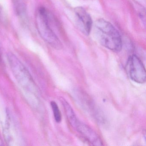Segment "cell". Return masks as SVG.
<instances>
[{"label":"cell","instance_id":"obj_1","mask_svg":"<svg viewBox=\"0 0 146 146\" xmlns=\"http://www.w3.org/2000/svg\"><path fill=\"white\" fill-rule=\"evenodd\" d=\"M94 35L98 42L104 47L115 52L122 48V38L119 31L108 21L100 19L96 21Z\"/></svg>","mask_w":146,"mask_h":146},{"label":"cell","instance_id":"obj_2","mask_svg":"<svg viewBox=\"0 0 146 146\" xmlns=\"http://www.w3.org/2000/svg\"><path fill=\"white\" fill-rule=\"evenodd\" d=\"M51 15L44 7H39L36 12L35 23L39 35L46 42L54 48L60 49L62 44L50 25Z\"/></svg>","mask_w":146,"mask_h":146},{"label":"cell","instance_id":"obj_3","mask_svg":"<svg viewBox=\"0 0 146 146\" xmlns=\"http://www.w3.org/2000/svg\"><path fill=\"white\" fill-rule=\"evenodd\" d=\"M7 58L12 72L21 87L30 92L36 93L37 87L29 72L24 65L12 53H8Z\"/></svg>","mask_w":146,"mask_h":146},{"label":"cell","instance_id":"obj_4","mask_svg":"<svg viewBox=\"0 0 146 146\" xmlns=\"http://www.w3.org/2000/svg\"><path fill=\"white\" fill-rule=\"evenodd\" d=\"M129 77L135 82L144 83L146 82V73L145 66L141 60L133 54L129 57L125 66Z\"/></svg>","mask_w":146,"mask_h":146},{"label":"cell","instance_id":"obj_5","mask_svg":"<svg viewBox=\"0 0 146 146\" xmlns=\"http://www.w3.org/2000/svg\"><path fill=\"white\" fill-rule=\"evenodd\" d=\"M75 129L89 143L94 146H101L103 143L97 133L86 124L81 122L78 117L70 123Z\"/></svg>","mask_w":146,"mask_h":146},{"label":"cell","instance_id":"obj_6","mask_svg":"<svg viewBox=\"0 0 146 146\" xmlns=\"http://www.w3.org/2000/svg\"><path fill=\"white\" fill-rule=\"evenodd\" d=\"M74 12L80 31L84 35H89L93 25V21L90 15L82 7H76Z\"/></svg>","mask_w":146,"mask_h":146},{"label":"cell","instance_id":"obj_7","mask_svg":"<svg viewBox=\"0 0 146 146\" xmlns=\"http://www.w3.org/2000/svg\"><path fill=\"white\" fill-rule=\"evenodd\" d=\"M14 11L18 17L22 19L27 18V9L24 0H12Z\"/></svg>","mask_w":146,"mask_h":146},{"label":"cell","instance_id":"obj_8","mask_svg":"<svg viewBox=\"0 0 146 146\" xmlns=\"http://www.w3.org/2000/svg\"><path fill=\"white\" fill-rule=\"evenodd\" d=\"M7 119L5 128L4 129V134L5 140L7 143H11L12 141L11 136L10 132V117L8 111H7Z\"/></svg>","mask_w":146,"mask_h":146},{"label":"cell","instance_id":"obj_9","mask_svg":"<svg viewBox=\"0 0 146 146\" xmlns=\"http://www.w3.org/2000/svg\"><path fill=\"white\" fill-rule=\"evenodd\" d=\"M51 106L53 112L55 121L57 123H60L62 120V115L58 104L54 101H52L51 102Z\"/></svg>","mask_w":146,"mask_h":146},{"label":"cell","instance_id":"obj_10","mask_svg":"<svg viewBox=\"0 0 146 146\" xmlns=\"http://www.w3.org/2000/svg\"><path fill=\"white\" fill-rule=\"evenodd\" d=\"M3 145V141H2V139H1V137L0 136V146L1 145Z\"/></svg>","mask_w":146,"mask_h":146}]
</instances>
